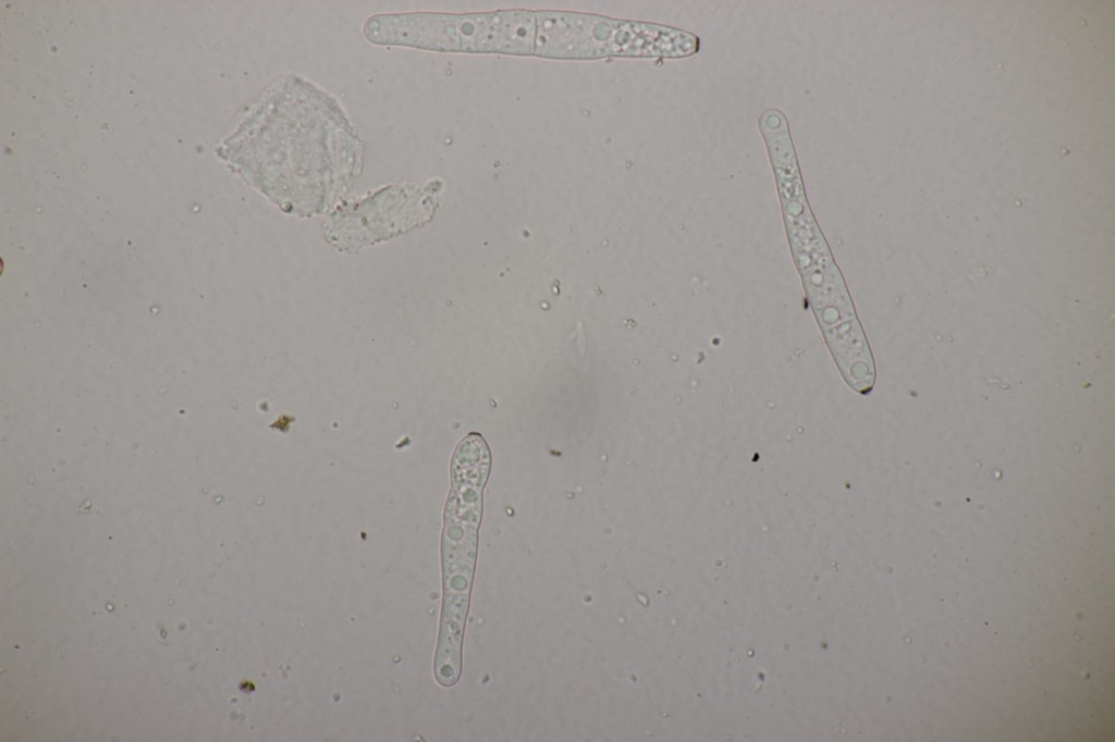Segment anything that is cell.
I'll return each mask as SVG.
<instances>
[{
    "instance_id": "6da1fadb",
    "label": "cell",
    "mask_w": 1115,
    "mask_h": 742,
    "mask_svg": "<svg viewBox=\"0 0 1115 742\" xmlns=\"http://www.w3.org/2000/svg\"><path fill=\"white\" fill-rule=\"evenodd\" d=\"M490 468V454L483 438L469 434L456 448L452 462V491L445 514L443 567L445 589L469 591L477 529L480 520L481 491Z\"/></svg>"
}]
</instances>
